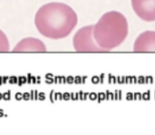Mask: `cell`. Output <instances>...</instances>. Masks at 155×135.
Masks as SVG:
<instances>
[{
    "label": "cell",
    "instance_id": "cell-1",
    "mask_svg": "<svg viewBox=\"0 0 155 135\" xmlns=\"http://www.w3.org/2000/svg\"><path fill=\"white\" fill-rule=\"evenodd\" d=\"M78 22L75 11L64 3L52 2L42 5L35 16V25L45 37L57 40L68 36Z\"/></svg>",
    "mask_w": 155,
    "mask_h": 135
},
{
    "label": "cell",
    "instance_id": "cell-2",
    "mask_svg": "<svg viewBox=\"0 0 155 135\" xmlns=\"http://www.w3.org/2000/svg\"><path fill=\"white\" fill-rule=\"evenodd\" d=\"M129 25L126 17L118 11L104 14L94 25V37L104 52L120 46L126 39Z\"/></svg>",
    "mask_w": 155,
    "mask_h": 135
},
{
    "label": "cell",
    "instance_id": "cell-3",
    "mask_svg": "<svg viewBox=\"0 0 155 135\" xmlns=\"http://www.w3.org/2000/svg\"><path fill=\"white\" fill-rule=\"evenodd\" d=\"M73 45L76 52H81V53L104 52L94 40V25H87L79 29L75 33L73 38Z\"/></svg>",
    "mask_w": 155,
    "mask_h": 135
},
{
    "label": "cell",
    "instance_id": "cell-4",
    "mask_svg": "<svg viewBox=\"0 0 155 135\" xmlns=\"http://www.w3.org/2000/svg\"><path fill=\"white\" fill-rule=\"evenodd\" d=\"M131 3L139 18L145 22L155 21V0H131Z\"/></svg>",
    "mask_w": 155,
    "mask_h": 135
},
{
    "label": "cell",
    "instance_id": "cell-5",
    "mask_svg": "<svg viewBox=\"0 0 155 135\" xmlns=\"http://www.w3.org/2000/svg\"><path fill=\"white\" fill-rule=\"evenodd\" d=\"M134 51L136 53H155V31L142 33L134 44Z\"/></svg>",
    "mask_w": 155,
    "mask_h": 135
},
{
    "label": "cell",
    "instance_id": "cell-6",
    "mask_svg": "<svg viewBox=\"0 0 155 135\" xmlns=\"http://www.w3.org/2000/svg\"><path fill=\"white\" fill-rule=\"evenodd\" d=\"M13 52L15 53H29V52H37V53H43L46 52V46L45 44L37 38L34 37H27L22 39L13 48Z\"/></svg>",
    "mask_w": 155,
    "mask_h": 135
},
{
    "label": "cell",
    "instance_id": "cell-7",
    "mask_svg": "<svg viewBox=\"0 0 155 135\" xmlns=\"http://www.w3.org/2000/svg\"><path fill=\"white\" fill-rule=\"evenodd\" d=\"M10 50V45H9V41L5 34L0 30V53H5L9 52Z\"/></svg>",
    "mask_w": 155,
    "mask_h": 135
}]
</instances>
